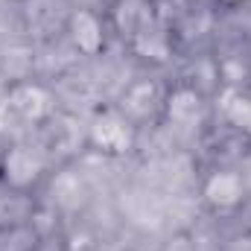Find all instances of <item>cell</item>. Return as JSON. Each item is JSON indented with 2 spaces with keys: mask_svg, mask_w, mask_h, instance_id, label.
I'll return each mask as SVG.
<instances>
[{
  "mask_svg": "<svg viewBox=\"0 0 251 251\" xmlns=\"http://www.w3.org/2000/svg\"><path fill=\"white\" fill-rule=\"evenodd\" d=\"M41 173V158L38 152H32L29 146H15L6 155V178L15 187H24L29 181H35V176Z\"/></svg>",
  "mask_w": 251,
  "mask_h": 251,
  "instance_id": "obj_1",
  "label": "cell"
},
{
  "mask_svg": "<svg viewBox=\"0 0 251 251\" xmlns=\"http://www.w3.org/2000/svg\"><path fill=\"white\" fill-rule=\"evenodd\" d=\"M246 193V184L237 173H213L210 181L204 184V196L216 207H234Z\"/></svg>",
  "mask_w": 251,
  "mask_h": 251,
  "instance_id": "obj_2",
  "label": "cell"
},
{
  "mask_svg": "<svg viewBox=\"0 0 251 251\" xmlns=\"http://www.w3.org/2000/svg\"><path fill=\"white\" fill-rule=\"evenodd\" d=\"M9 108L21 111L26 120H38L47 114V94L32 85H21L9 91Z\"/></svg>",
  "mask_w": 251,
  "mask_h": 251,
  "instance_id": "obj_3",
  "label": "cell"
},
{
  "mask_svg": "<svg viewBox=\"0 0 251 251\" xmlns=\"http://www.w3.org/2000/svg\"><path fill=\"white\" fill-rule=\"evenodd\" d=\"M94 140L105 152H123V143L128 140V123L117 114H105L94 123Z\"/></svg>",
  "mask_w": 251,
  "mask_h": 251,
  "instance_id": "obj_4",
  "label": "cell"
},
{
  "mask_svg": "<svg viewBox=\"0 0 251 251\" xmlns=\"http://www.w3.org/2000/svg\"><path fill=\"white\" fill-rule=\"evenodd\" d=\"M73 38H76V44L85 53H97V47L102 44V26H100V21L94 15H88V12L73 15Z\"/></svg>",
  "mask_w": 251,
  "mask_h": 251,
  "instance_id": "obj_5",
  "label": "cell"
},
{
  "mask_svg": "<svg viewBox=\"0 0 251 251\" xmlns=\"http://www.w3.org/2000/svg\"><path fill=\"white\" fill-rule=\"evenodd\" d=\"M199 108H201V100L190 88H181L170 97V117L176 123H193L199 117Z\"/></svg>",
  "mask_w": 251,
  "mask_h": 251,
  "instance_id": "obj_6",
  "label": "cell"
}]
</instances>
